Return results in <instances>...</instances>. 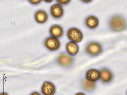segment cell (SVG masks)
Wrapping results in <instances>:
<instances>
[{
  "instance_id": "cell-14",
  "label": "cell",
  "mask_w": 127,
  "mask_h": 95,
  "mask_svg": "<svg viewBox=\"0 0 127 95\" xmlns=\"http://www.w3.org/2000/svg\"><path fill=\"white\" fill-rule=\"evenodd\" d=\"M83 86L85 89L88 91L93 90L96 86V84L94 82L90 81L87 79L84 80L83 83Z\"/></svg>"
},
{
  "instance_id": "cell-10",
  "label": "cell",
  "mask_w": 127,
  "mask_h": 95,
  "mask_svg": "<svg viewBox=\"0 0 127 95\" xmlns=\"http://www.w3.org/2000/svg\"><path fill=\"white\" fill-rule=\"evenodd\" d=\"M85 24L87 26L91 29L97 28L99 24V20L96 17L90 16L86 19Z\"/></svg>"
},
{
  "instance_id": "cell-2",
  "label": "cell",
  "mask_w": 127,
  "mask_h": 95,
  "mask_svg": "<svg viewBox=\"0 0 127 95\" xmlns=\"http://www.w3.org/2000/svg\"><path fill=\"white\" fill-rule=\"evenodd\" d=\"M67 35L69 39L75 43H80L83 38L82 32L79 29L75 28L70 29L68 31Z\"/></svg>"
},
{
  "instance_id": "cell-3",
  "label": "cell",
  "mask_w": 127,
  "mask_h": 95,
  "mask_svg": "<svg viewBox=\"0 0 127 95\" xmlns=\"http://www.w3.org/2000/svg\"><path fill=\"white\" fill-rule=\"evenodd\" d=\"M86 50L89 54L94 56L100 55L102 51L101 45L97 42H95L89 43L87 46Z\"/></svg>"
},
{
  "instance_id": "cell-9",
  "label": "cell",
  "mask_w": 127,
  "mask_h": 95,
  "mask_svg": "<svg viewBox=\"0 0 127 95\" xmlns=\"http://www.w3.org/2000/svg\"><path fill=\"white\" fill-rule=\"evenodd\" d=\"M101 79L105 83H108L111 82L113 78V76L111 72L107 69L102 70L100 72Z\"/></svg>"
},
{
  "instance_id": "cell-15",
  "label": "cell",
  "mask_w": 127,
  "mask_h": 95,
  "mask_svg": "<svg viewBox=\"0 0 127 95\" xmlns=\"http://www.w3.org/2000/svg\"><path fill=\"white\" fill-rule=\"evenodd\" d=\"M57 2L61 5H66L69 3L70 1V0H57Z\"/></svg>"
},
{
  "instance_id": "cell-18",
  "label": "cell",
  "mask_w": 127,
  "mask_h": 95,
  "mask_svg": "<svg viewBox=\"0 0 127 95\" xmlns=\"http://www.w3.org/2000/svg\"><path fill=\"white\" fill-rule=\"evenodd\" d=\"M75 95H86L85 94L82 92L78 93Z\"/></svg>"
},
{
  "instance_id": "cell-8",
  "label": "cell",
  "mask_w": 127,
  "mask_h": 95,
  "mask_svg": "<svg viewBox=\"0 0 127 95\" xmlns=\"http://www.w3.org/2000/svg\"><path fill=\"white\" fill-rule=\"evenodd\" d=\"M58 61L61 65L67 66L72 64L73 59L71 56L69 55L63 53L58 58Z\"/></svg>"
},
{
  "instance_id": "cell-5",
  "label": "cell",
  "mask_w": 127,
  "mask_h": 95,
  "mask_svg": "<svg viewBox=\"0 0 127 95\" xmlns=\"http://www.w3.org/2000/svg\"><path fill=\"white\" fill-rule=\"evenodd\" d=\"M56 91L54 84L49 82H45L41 88L42 92L44 95H54Z\"/></svg>"
},
{
  "instance_id": "cell-17",
  "label": "cell",
  "mask_w": 127,
  "mask_h": 95,
  "mask_svg": "<svg viewBox=\"0 0 127 95\" xmlns=\"http://www.w3.org/2000/svg\"><path fill=\"white\" fill-rule=\"evenodd\" d=\"M30 95H41L39 93L37 92H34L32 93Z\"/></svg>"
},
{
  "instance_id": "cell-12",
  "label": "cell",
  "mask_w": 127,
  "mask_h": 95,
  "mask_svg": "<svg viewBox=\"0 0 127 95\" xmlns=\"http://www.w3.org/2000/svg\"><path fill=\"white\" fill-rule=\"evenodd\" d=\"M66 49L67 52L71 55H75L79 50V47L75 42H70L67 45Z\"/></svg>"
},
{
  "instance_id": "cell-19",
  "label": "cell",
  "mask_w": 127,
  "mask_h": 95,
  "mask_svg": "<svg viewBox=\"0 0 127 95\" xmlns=\"http://www.w3.org/2000/svg\"><path fill=\"white\" fill-rule=\"evenodd\" d=\"M0 95H8V94L6 92H3L0 94Z\"/></svg>"
},
{
  "instance_id": "cell-1",
  "label": "cell",
  "mask_w": 127,
  "mask_h": 95,
  "mask_svg": "<svg viewBox=\"0 0 127 95\" xmlns=\"http://www.w3.org/2000/svg\"><path fill=\"white\" fill-rule=\"evenodd\" d=\"M110 25L111 28L115 31H120L124 30L126 26L124 19L122 17L116 16L113 17L110 21Z\"/></svg>"
},
{
  "instance_id": "cell-6",
  "label": "cell",
  "mask_w": 127,
  "mask_h": 95,
  "mask_svg": "<svg viewBox=\"0 0 127 95\" xmlns=\"http://www.w3.org/2000/svg\"><path fill=\"white\" fill-rule=\"evenodd\" d=\"M50 12L53 17L56 19H58L61 18L63 16L64 10L60 5L55 4L51 7Z\"/></svg>"
},
{
  "instance_id": "cell-13",
  "label": "cell",
  "mask_w": 127,
  "mask_h": 95,
  "mask_svg": "<svg viewBox=\"0 0 127 95\" xmlns=\"http://www.w3.org/2000/svg\"><path fill=\"white\" fill-rule=\"evenodd\" d=\"M35 18L38 23L43 24L46 22L48 18V16L44 10H40L36 13Z\"/></svg>"
},
{
  "instance_id": "cell-4",
  "label": "cell",
  "mask_w": 127,
  "mask_h": 95,
  "mask_svg": "<svg viewBox=\"0 0 127 95\" xmlns=\"http://www.w3.org/2000/svg\"><path fill=\"white\" fill-rule=\"evenodd\" d=\"M45 45L49 50L51 51H55L59 48L60 43V41L57 38L50 37L46 39L45 42Z\"/></svg>"
},
{
  "instance_id": "cell-11",
  "label": "cell",
  "mask_w": 127,
  "mask_h": 95,
  "mask_svg": "<svg viewBox=\"0 0 127 95\" xmlns=\"http://www.w3.org/2000/svg\"><path fill=\"white\" fill-rule=\"evenodd\" d=\"M51 35L53 37L57 38L61 37L64 34V30L62 28L58 25L52 26L50 30Z\"/></svg>"
},
{
  "instance_id": "cell-21",
  "label": "cell",
  "mask_w": 127,
  "mask_h": 95,
  "mask_svg": "<svg viewBox=\"0 0 127 95\" xmlns=\"http://www.w3.org/2000/svg\"><path fill=\"white\" fill-rule=\"evenodd\" d=\"M47 3H50L52 1V0H44Z\"/></svg>"
},
{
  "instance_id": "cell-7",
  "label": "cell",
  "mask_w": 127,
  "mask_h": 95,
  "mask_svg": "<svg viewBox=\"0 0 127 95\" xmlns=\"http://www.w3.org/2000/svg\"><path fill=\"white\" fill-rule=\"evenodd\" d=\"M86 77L88 80L93 82H96L100 78V72L96 69H91L87 71Z\"/></svg>"
},
{
  "instance_id": "cell-20",
  "label": "cell",
  "mask_w": 127,
  "mask_h": 95,
  "mask_svg": "<svg viewBox=\"0 0 127 95\" xmlns=\"http://www.w3.org/2000/svg\"><path fill=\"white\" fill-rule=\"evenodd\" d=\"M82 1L85 3H89L92 1L91 0H83Z\"/></svg>"
},
{
  "instance_id": "cell-16",
  "label": "cell",
  "mask_w": 127,
  "mask_h": 95,
  "mask_svg": "<svg viewBox=\"0 0 127 95\" xmlns=\"http://www.w3.org/2000/svg\"><path fill=\"white\" fill-rule=\"evenodd\" d=\"M29 2L31 4H34L36 5L40 3L41 1L42 0H29Z\"/></svg>"
},
{
  "instance_id": "cell-22",
  "label": "cell",
  "mask_w": 127,
  "mask_h": 95,
  "mask_svg": "<svg viewBox=\"0 0 127 95\" xmlns=\"http://www.w3.org/2000/svg\"></svg>"
}]
</instances>
